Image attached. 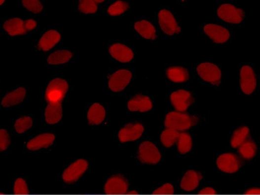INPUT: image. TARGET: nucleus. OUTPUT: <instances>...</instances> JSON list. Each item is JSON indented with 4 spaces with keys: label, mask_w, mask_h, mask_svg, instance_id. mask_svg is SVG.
<instances>
[{
    "label": "nucleus",
    "mask_w": 260,
    "mask_h": 195,
    "mask_svg": "<svg viewBox=\"0 0 260 195\" xmlns=\"http://www.w3.org/2000/svg\"><path fill=\"white\" fill-rule=\"evenodd\" d=\"M198 122V118L194 116L183 112H172L166 115L164 124L167 129L184 131L196 125Z\"/></svg>",
    "instance_id": "f257e3e1"
},
{
    "label": "nucleus",
    "mask_w": 260,
    "mask_h": 195,
    "mask_svg": "<svg viewBox=\"0 0 260 195\" xmlns=\"http://www.w3.org/2000/svg\"><path fill=\"white\" fill-rule=\"evenodd\" d=\"M68 90L69 85L66 80L61 78L54 79L46 89L45 99L48 104L62 102Z\"/></svg>",
    "instance_id": "f03ea898"
},
{
    "label": "nucleus",
    "mask_w": 260,
    "mask_h": 195,
    "mask_svg": "<svg viewBox=\"0 0 260 195\" xmlns=\"http://www.w3.org/2000/svg\"><path fill=\"white\" fill-rule=\"evenodd\" d=\"M161 158V154L154 143L150 141L141 143L139 148L138 159L142 163L154 165L159 162Z\"/></svg>",
    "instance_id": "7ed1b4c3"
},
{
    "label": "nucleus",
    "mask_w": 260,
    "mask_h": 195,
    "mask_svg": "<svg viewBox=\"0 0 260 195\" xmlns=\"http://www.w3.org/2000/svg\"><path fill=\"white\" fill-rule=\"evenodd\" d=\"M88 167V163L85 160H77L64 170L63 180L67 184L75 183L85 173Z\"/></svg>",
    "instance_id": "20e7f679"
},
{
    "label": "nucleus",
    "mask_w": 260,
    "mask_h": 195,
    "mask_svg": "<svg viewBox=\"0 0 260 195\" xmlns=\"http://www.w3.org/2000/svg\"><path fill=\"white\" fill-rule=\"evenodd\" d=\"M197 72L203 80L213 85H219L222 76L219 67L211 63L200 64L197 67Z\"/></svg>",
    "instance_id": "39448f33"
},
{
    "label": "nucleus",
    "mask_w": 260,
    "mask_h": 195,
    "mask_svg": "<svg viewBox=\"0 0 260 195\" xmlns=\"http://www.w3.org/2000/svg\"><path fill=\"white\" fill-rule=\"evenodd\" d=\"M243 165L241 160L233 154L221 155L217 159V165L221 171L226 173H235Z\"/></svg>",
    "instance_id": "423d86ee"
},
{
    "label": "nucleus",
    "mask_w": 260,
    "mask_h": 195,
    "mask_svg": "<svg viewBox=\"0 0 260 195\" xmlns=\"http://www.w3.org/2000/svg\"><path fill=\"white\" fill-rule=\"evenodd\" d=\"M129 184L125 177L115 175L110 177L105 185V193L107 195H121L127 194Z\"/></svg>",
    "instance_id": "0eeeda50"
},
{
    "label": "nucleus",
    "mask_w": 260,
    "mask_h": 195,
    "mask_svg": "<svg viewBox=\"0 0 260 195\" xmlns=\"http://www.w3.org/2000/svg\"><path fill=\"white\" fill-rule=\"evenodd\" d=\"M218 15L223 20L231 24H240L244 19L243 11L229 4L220 6Z\"/></svg>",
    "instance_id": "6e6552de"
},
{
    "label": "nucleus",
    "mask_w": 260,
    "mask_h": 195,
    "mask_svg": "<svg viewBox=\"0 0 260 195\" xmlns=\"http://www.w3.org/2000/svg\"><path fill=\"white\" fill-rule=\"evenodd\" d=\"M171 101L174 107L179 112H184L194 101L189 92L181 90L173 93L170 96Z\"/></svg>",
    "instance_id": "1a4fd4ad"
},
{
    "label": "nucleus",
    "mask_w": 260,
    "mask_h": 195,
    "mask_svg": "<svg viewBox=\"0 0 260 195\" xmlns=\"http://www.w3.org/2000/svg\"><path fill=\"white\" fill-rule=\"evenodd\" d=\"M257 86L254 70L248 65L243 66L240 70V87L245 94L251 95Z\"/></svg>",
    "instance_id": "9d476101"
},
{
    "label": "nucleus",
    "mask_w": 260,
    "mask_h": 195,
    "mask_svg": "<svg viewBox=\"0 0 260 195\" xmlns=\"http://www.w3.org/2000/svg\"><path fill=\"white\" fill-rule=\"evenodd\" d=\"M144 132V127L141 124L130 123L124 126V128L119 130L118 137L119 141L122 143L136 141L142 136Z\"/></svg>",
    "instance_id": "9b49d317"
},
{
    "label": "nucleus",
    "mask_w": 260,
    "mask_h": 195,
    "mask_svg": "<svg viewBox=\"0 0 260 195\" xmlns=\"http://www.w3.org/2000/svg\"><path fill=\"white\" fill-rule=\"evenodd\" d=\"M132 79V73L129 70H119L111 77L109 80V88L113 92L122 91Z\"/></svg>",
    "instance_id": "f8f14e48"
},
{
    "label": "nucleus",
    "mask_w": 260,
    "mask_h": 195,
    "mask_svg": "<svg viewBox=\"0 0 260 195\" xmlns=\"http://www.w3.org/2000/svg\"><path fill=\"white\" fill-rule=\"evenodd\" d=\"M159 23L161 30L167 35H174L180 31L175 18L172 13L166 9H163L159 13Z\"/></svg>",
    "instance_id": "ddd939ff"
},
{
    "label": "nucleus",
    "mask_w": 260,
    "mask_h": 195,
    "mask_svg": "<svg viewBox=\"0 0 260 195\" xmlns=\"http://www.w3.org/2000/svg\"><path fill=\"white\" fill-rule=\"evenodd\" d=\"M205 33L216 43H223L230 38V32L227 29L216 24H207L205 26Z\"/></svg>",
    "instance_id": "4468645a"
},
{
    "label": "nucleus",
    "mask_w": 260,
    "mask_h": 195,
    "mask_svg": "<svg viewBox=\"0 0 260 195\" xmlns=\"http://www.w3.org/2000/svg\"><path fill=\"white\" fill-rule=\"evenodd\" d=\"M128 109L131 112H148L152 109V102L148 96L137 95L129 101Z\"/></svg>",
    "instance_id": "2eb2a0df"
},
{
    "label": "nucleus",
    "mask_w": 260,
    "mask_h": 195,
    "mask_svg": "<svg viewBox=\"0 0 260 195\" xmlns=\"http://www.w3.org/2000/svg\"><path fill=\"white\" fill-rule=\"evenodd\" d=\"M109 51L112 57L121 63L130 62L134 57L132 50L121 43L112 45L110 48Z\"/></svg>",
    "instance_id": "dca6fc26"
},
{
    "label": "nucleus",
    "mask_w": 260,
    "mask_h": 195,
    "mask_svg": "<svg viewBox=\"0 0 260 195\" xmlns=\"http://www.w3.org/2000/svg\"><path fill=\"white\" fill-rule=\"evenodd\" d=\"M4 29L12 36L17 35H24L28 32L26 21L19 18H14L6 21L4 24Z\"/></svg>",
    "instance_id": "f3484780"
},
{
    "label": "nucleus",
    "mask_w": 260,
    "mask_h": 195,
    "mask_svg": "<svg viewBox=\"0 0 260 195\" xmlns=\"http://www.w3.org/2000/svg\"><path fill=\"white\" fill-rule=\"evenodd\" d=\"M202 178H203V175L199 172L188 170L186 172L185 175L182 178L181 187L186 191H193L198 188Z\"/></svg>",
    "instance_id": "a211bd4d"
},
{
    "label": "nucleus",
    "mask_w": 260,
    "mask_h": 195,
    "mask_svg": "<svg viewBox=\"0 0 260 195\" xmlns=\"http://www.w3.org/2000/svg\"><path fill=\"white\" fill-rule=\"evenodd\" d=\"M55 136L52 133H43L38 135L27 143V147L31 151H37L42 148H48L53 144Z\"/></svg>",
    "instance_id": "6ab92c4d"
},
{
    "label": "nucleus",
    "mask_w": 260,
    "mask_h": 195,
    "mask_svg": "<svg viewBox=\"0 0 260 195\" xmlns=\"http://www.w3.org/2000/svg\"><path fill=\"white\" fill-rule=\"evenodd\" d=\"M61 35L55 30L48 31L40 39L38 47L43 51H48L59 43Z\"/></svg>",
    "instance_id": "aec40b11"
},
{
    "label": "nucleus",
    "mask_w": 260,
    "mask_h": 195,
    "mask_svg": "<svg viewBox=\"0 0 260 195\" xmlns=\"http://www.w3.org/2000/svg\"><path fill=\"white\" fill-rule=\"evenodd\" d=\"M61 103L48 104L45 110V119L49 124H55L62 119L63 109Z\"/></svg>",
    "instance_id": "412c9836"
},
{
    "label": "nucleus",
    "mask_w": 260,
    "mask_h": 195,
    "mask_svg": "<svg viewBox=\"0 0 260 195\" xmlns=\"http://www.w3.org/2000/svg\"><path fill=\"white\" fill-rule=\"evenodd\" d=\"M106 118V110L104 107L98 103H95L90 106L88 112L89 124L92 125L101 124Z\"/></svg>",
    "instance_id": "4be33fe9"
},
{
    "label": "nucleus",
    "mask_w": 260,
    "mask_h": 195,
    "mask_svg": "<svg viewBox=\"0 0 260 195\" xmlns=\"http://www.w3.org/2000/svg\"><path fill=\"white\" fill-rule=\"evenodd\" d=\"M26 96V90L24 88H19L12 93H8L7 95L3 98L1 104L4 107H9L17 105L19 103L23 101Z\"/></svg>",
    "instance_id": "5701e85b"
},
{
    "label": "nucleus",
    "mask_w": 260,
    "mask_h": 195,
    "mask_svg": "<svg viewBox=\"0 0 260 195\" xmlns=\"http://www.w3.org/2000/svg\"><path fill=\"white\" fill-rule=\"evenodd\" d=\"M166 75L174 83H184L189 78L188 70L183 67H171L166 70Z\"/></svg>",
    "instance_id": "b1692460"
},
{
    "label": "nucleus",
    "mask_w": 260,
    "mask_h": 195,
    "mask_svg": "<svg viewBox=\"0 0 260 195\" xmlns=\"http://www.w3.org/2000/svg\"><path fill=\"white\" fill-rule=\"evenodd\" d=\"M135 30L147 39H155L156 38V30L154 26L148 21L142 20L135 24Z\"/></svg>",
    "instance_id": "393cba45"
},
{
    "label": "nucleus",
    "mask_w": 260,
    "mask_h": 195,
    "mask_svg": "<svg viewBox=\"0 0 260 195\" xmlns=\"http://www.w3.org/2000/svg\"><path fill=\"white\" fill-rule=\"evenodd\" d=\"M248 139H250V130L247 127H241L234 131L230 144L232 148H238Z\"/></svg>",
    "instance_id": "a878e982"
},
{
    "label": "nucleus",
    "mask_w": 260,
    "mask_h": 195,
    "mask_svg": "<svg viewBox=\"0 0 260 195\" xmlns=\"http://www.w3.org/2000/svg\"><path fill=\"white\" fill-rule=\"evenodd\" d=\"M238 152L243 159L250 160L255 157L257 153V146L253 140L248 139L238 147Z\"/></svg>",
    "instance_id": "bb28decb"
},
{
    "label": "nucleus",
    "mask_w": 260,
    "mask_h": 195,
    "mask_svg": "<svg viewBox=\"0 0 260 195\" xmlns=\"http://www.w3.org/2000/svg\"><path fill=\"white\" fill-rule=\"evenodd\" d=\"M72 53L68 51H58L50 55L48 63L51 65H59L69 62L72 58Z\"/></svg>",
    "instance_id": "cd10ccee"
},
{
    "label": "nucleus",
    "mask_w": 260,
    "mask_h": 195,
    "mask_svg": "<svg viewBox=\"0 0 260 195\" xmlns=\"http://www.w3.org/2000/svg\"><path fill=\"white\" fill-rule=\"evenodd\" d=\"M178 150L181 154H186L189 152L193 146L191 136L189 133H179V138L177 140Z\"/></svg>",
    "instance_id": "c85d7f7f"
},
{
    "label": "nucleus",
    "mask_w": 260,
    "mask_h": 195,
    "mask_svg": "<svg viewBox=\"0 0 260 195\" xmlns=\"http://www.w3.org/2000/svg\"><path fill=\"white\" fill-rule=\"evenodd\" d=\"M179 133L177 130L172 129H166L161 133V141L164 146L166 148L172 147L174 143L177 141L179 138Z\"/></svg>",
    "instance_id": "c756f323"
},
{
    "label": "nucleus",
    "mask_w": 260,
    "mask_h": 195,
    "mask_svg": "<svg viewBox=\"0 0 260 195\" xmlns=\"http://www.w3.org/2000/svg\"><path fill=\"white\" fill-rule=\"evenodd\" d=\"M128 8V3L123 1H117L108 8V12L111 16H118L123 14Z\"/></svg>",
    "instance_id": "7c9ffc66"
},
{
    "label": "nucleus",
    "mask_w": 260,
    "mask_h": 195,
    "mask_svg": "<svg viewBox=\"0 0 260 195\" xmlns=\"http://www.w3.org/2000/svg\"><path fill=\"white\" fill-rule=\"evenodd\" d=\"M33 124V121L30 117H24L16 121L14 129L19 133H23L26 130H30Z\"/></svg>",
    "instance_id": "2f4dec72"
},
{
    "label": "nucleus",
    "mask_w": 260,
    "mask_h": 195,
    "mask_svg": "<svg viewBox=\"0 0 260 195\" xmlns=\"http://www.w3.org/2000/svg\"><path fill=\"white\" fill-rule=\"evenodd\" d=\"M78 9L84 14H94L98 10V6L95 0H80Z\"/></svg>",
    "instance_id": "473e14b6"
},
{
    "label": "nucleus",
    "mask_w": 260,
    "mask_h": 195,
    "mask_svg": "<svg viewBox=\"0 0 260 195\" xmlns=\"http://www.w3.org/2000/svg\"><path fill=\"white\" fill-rule=\"evenodd\" d=\"M22 4L26 9L35 14L41 12L43 9V6L38 0H23Z\"/></svg>",
    "instance_id": "72a5a7b5"
},
{
    "label": "nucleus",
    "mask_w": 260,
    "mask_h": 195,
    "mask_svg": "<svg viewBox=\"0 0 260 195\" xmlns=\"http://www.w3.org/2000/svg\"><path fill=\"white\" fill-rule=\"evenodd\" d=\"M14 193L15 195H29L28 186L25 180L22 178H18L14 183Z\"/></svg>",
    "instance_id": "f704fd0d"
},
{
    "label": "nucleus",
    "mask_w": 260,
    "mask_h": 195,
    "mask_svg": "<svg viewBox=\"0 0 260 195\" xmlns=\"http://www.w3.org/2000/svg\"><path fill=\"white\" fill-rule=\"evenodd\" d=\"M10 144V138L7 131L4 130H0V149L1 151H5Z\"/></svg>",
    "instance_id": "c9c22d12"
},
{
    "label": "nucleus",
    "mask_w": 260,
    "mask_h": 195,
    "mask_svg": "<svg viewBox=\"0 0 260 195\" xmlns=\"http://www.w3.org/2000/svg\"><path fill=\"white\" fill-rule=\"evenodd\" d=\"M174 193V187L172 184L166 183L153 192V195H173Z\"/></svg>",
    "instance_id": "e433bc0d"
},
{
    "label": "nucleus",
    "mask_w": 260,
    "mask_h": 195,
    "mask_svg": "<svg viewBox=\"0 0 260 195\" xmlns=\"http://www.w3.org/2000/svg\"><path fill=\"white\" fill-rule=\"evenodd\" d=\"M216 191L212 188H206L198 193L199 195H216Z\"/></svg>",
    "instance_id": "4c0bfd02"
},
{
    "label": "nucleus",
    "mask_w": 260,
    "mask_h": 195,
    "mask_svg": "<svg viewBox=\"0 0 260 195\" xmlns=\"http://www.w3.org/2000/svg\"><path fill=\"white\" fill-rule=\"evenodd\" d=\"M246 195H258L260 194V188H251L249 189L248 191L245 192Z\"/></svg>",
    "instance_id": "58836bf2"
},
{
    "label": "nucleus",
    "mask_w": 260,
    "mask_h": 195,
    "mask_svg": "<svg viewBox=\"0 0 260 195\" xmlns=\"http://www.w3.org/2000/svg\"><path fill=\"white\" fill-rule=\"evenodd\" d=\"M128 194L130 195H137L138 194V193L136 191H131L130 193H128Z\"/></svg>",
    "instance_id": "ea45409f"
},
{
    "label": "nucleus",
    "mask_w": 260,
    "mask_h": 195,
    "mask_svg": "<svg viewBox=\"0 0 260 195\" xmlns=\"http://www.w3.org/2000/svg\"><path fill=\"white\" fill-rule=\"evenodd\" d=\"M95 2H96V4H97V3L103 2V1H103V0H102V1H97V0H95Z\"/></svg>",
    "instance_id": "a19ab883"
},
{
    "label": "nucleus",
    "mask_w": 260,
    "mask_h": 195,
    "mask_svg": "<svg viewBox=\"0 0 260 195\" xmlns=\"http://www.w3.org/2000/svg\"><path fill=\"white\" fill-rule=\"evenodd\" d=\"M4 0H1V1H0V4H1H1H2L3 3H4Z\"/></svg>",
    "instance_id": "79ce46f5"
},
{
    "label": "nucleus",
    "mask_w": 260,
    "mask_h": 195,
    "mask_svg": "<svg viewBox=\"0 0 260 195\" xmlns=\"http://www.w3.org/2000/svg\"><path fill=\"white\" fill-rule=\"evenodd\" d=\"M1 195H2V194H1Z\"/></svg>",
    "instance_id": "37998d69"
}]
</instances>
